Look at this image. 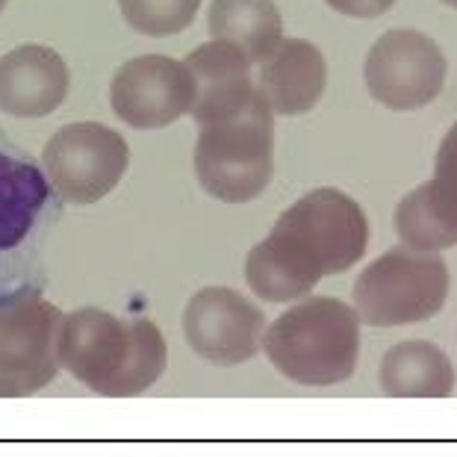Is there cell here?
Instances as JSON below:
<instances>
[{"label":"cell","mask_w":457,"mask_h":457,"mask_svg":"<svg viewBox=\"0 0 457 457\" xmlns=\"http://www.w3.org/2000/svg\"><path fill=\"white\" fill-rule=\"evenodd\" d=\"M369 219L363 207L334 187L301 195L245 257V280L271 304L298 301L328 275L363 260Z\"/></svg>","instance_id":"1"},{"label":"cell","mask_w":457,"mask_h":457,"mask_svg":"<svg viewBox=\"0 0 457 457\" xmlns=\"http://www.w3.org/2000/svg\"><path fill=\"white\" fill-rule=\"evenodd\" d=\"M60 363L92 393L133 398L162 378L169 348L151 319L121 322L106 310L83 307L62 319Z\"/></svg>","instance_id":"2"},{"label":"cell","mask_w":457,"mask_h":457,"mask_svg":"<svg viewBox=\"0 0 457 457\" xmlns=\"http://www.w3.org/2000/svg\"><path fill=\"white\" fill-rule=\"evenodd\" d=\"M360 313L345 301L316 295L289 307L262 334V352L280 375L301 386H334L354 375Z\"/></svg>","instance_id":"3"},{"label":"cell","mask_w":457,"mask_h":457,"mask_svg":"<svg viewBox=\"0 0 457 457\" xmlns=\"http://www.w3.org/2000/svg\"><path fill=\"white\" fill-rule=\"evenodd\" d=\"M195 174L207 195L225 204L260 198L275 178V110L262 92L245 110L201 128Z\"/></svg>","instance_id":"4"},{"label":"cell","mask_w":457,"mask_h":457,"mask_svg":"<svg viewBox=\"0 0 457 457\" xmlns=\"http://www.w3.org/2000/svg\"><path fill=\"white\" fill-rule=\"evenodd\" d=\"M452 275L436 251L390 248L360 271L354 307L372 328L416 325L436 316L449 298Z\"/></svg>","instance_id":"5"},{"label":"cell","mask_w":457,"mask_h":457,"mask_svg":"<svg viewBox=\"0 0 457 457\" xmlns=\"http://www.w3.org/2000/svg\"><path fill=\"white\" fill-rule=\"evenodd\" d=\"M51 187L68 204H98L119 187L130 165V148L121 133L98 121L60 128L42 151Z\"/></svg>","instance_id":"6"},{"label":"cell","mask_w":457,"mask_h":457,"mask_svg":"<svg viewBox=\"0 0 457 457\" xmlns=\"http://www.w3.org/2000/svg\"><path fill=\"white\" fill-rule=\"evenodd\" d=\"M445 65L443 47L411 27L386 30L369 47L363 77L369 95L393 112L422 110L443 92Z\"/></svg>","instance_id":"7"},{"label":"cell","mask_w":457,"mask_h":457,"mask_svg":"<svg viewBox=\"0 0 457 457\" xmlns=\"http://www.w3.org/2000/svg\"><path fill=\"white\" fill-rule=\"evenodd\" d=\"M62 310L38 293L0 298V378L21 395L42 390L60 372Z\"/></svg>","instance_id":"8"},{"label":"cell","mask_w":457,"mask_h":457,"mask_svg":"<svg viewBox=\"0 0 457 457\" xmlns=\"http://www.w3.org/2000/svg\"><path fill=\"white\" fill-rule=\"evenodd\" d=\"M112 112L136 130L169 128L195 104V77L171 56L148 54L124 62L110 83Z\"/></svg>","instance_id":"9"},{"label":"cell","mask_w":457,"mask_h":457,"mask_svg":"<svg viewBox=\"0 0 457 457\" xmlns=\"http://www.w3.org/2000/svg\"><path fill=\"white\" fill-rule=\"evenodd\" d=\"M183 334L201 360L216 366L248 363L262 345L266 316L228 287H204L183 310Z\"/></svg>","instance_id":"10"},{"label":"cell","mask_w":457,"mask_h":457,"mask_svg":"<svg viewBox=\"0 0 457 457\" xmlns=\"http://www.w3.org/2000/svg\"><path fill=\"white\" fill-rule=\"evenodd\" d=\"M395 233L416 251L457 245V121L440 142L434 178L398 201Z\"/></svg>","instance_id":"11"},{"label":"cell","mask_w":457,"mask_h":457,"mask_svg":"<svg viewBox=\"0 0 457 457\" xmlns=\"http://www.w3.org/2000/svg\"><path fill=\"white\" fill-rule=\"evenodd\" d=\"M183 62L195 77L192 119L198 128L242 112L260 95V89H254V80H251V62L254 60L233 42L212 38V42L195 47Z\"/></svg>","instance_id":"12"},{"label":"cell","mask_w":457,"mask_h":457,"mask_svg":"<svg viewBox=\"0 0 457 457\" xmlns=\"http://www.w3.org/2000/svg\"><path fill=\"white\" fill-rule=\"evenodd\" d=\"M71 74L54 47L21 45L0 56V110L15 119H42L65 101Z\"/></svg>","instance_id":"13"},{"label":"cell","mask_w":457,"mask_h":457,"mask_svg":"<svg viewBox=\"0 0 457 457\" xmlns=\"http://www.w3.org/2000/svg\"><path fill=\"white\" fill-rule=\"evenodd\" d=\"M328 86V65L322 51L307 38H280L278 47L260 62L262 98L275 115L310 112L322 101Z\"/></svg>","instance_id":"14"},{"label":"cell","mask_w":457,"mask_h":457,"mask_svg":"<svg viewBox=\"0 0 457 457\" xmlns=\"http://www.w3.org/2000/svg\"><path fill=\"white\" fill-rule=\"evenodd\" d=\"M381 386L390 398H449L454 366L440 345L404 339L381 360Z\"/></svg>","instance_id":"15"},{"label":"cell","mask_w":457,"mask_h":457,"mask_svg":"<svg viewBox=\"0 0 457 457\" xmlns=\"http://www.w3.org/2000/svg\"><path fill=\"white\" fill-rule=\"evenodd\" d=\"M47 195L51 187L30 160L0 151V251L27 239Z\"/></svg>","instance_id":"16"},{"label":"cell","mask_w":457,"mask_h":457,"mask_svg":"<svg viewBox=\"0 0 457 457\" xmlns=\"http://www.w3.org/2000/svg\"><path fill=\"white\" fill-rule=\"evenodd\" d=\"M207 27L212 38L239 45L262 62L284 38V18L275 0H212Z\"/></svg>","instance_id":"17"},{"label":"cell","mask_w":457,"mask_h":457,"mask_svg":"<svg viewBox=\"0 0 457 457\" xmlns=\"http://www.w3.org/2000/svg\"><path fill=\"white\" fill-rule=\"evenodd\" d=\"M121 15L142 36H178L195 21L201 0H119Z\"/></svg>","instance_id":"18"},{"label":"cell","mask_w":457,"mask_h":457,"mask_svg":"<svg viewBox=\"0 0 457 457\" xmlns=\"http://www.w3.org/2000/svg\"><path fill=\"white\" fill-rule=\"evenodd\" d=\"M325 4L348 18H378V15L390 12L395 6V0H325Z\"/></svg>","instance_id":"19"},{"label":"cell","mask_w":457,"mask_h":457,"mask_svg":"<svg viewBox=\"0 0 457 457\" xmlns=\"http://www.w3.org/2000/svg\"><path fill=\"white\" fill-rule=\"evenodd\" d=\"M0 398H21L15 384H9L6 378H0Z\"/></svg>","instance_id":"20"},{"label":"cell","mask_w":457,"mask_h":457,"mask_svg":"<svg viewBox=\"0 0 457 457\" xmlns=\"http://www.w3.org/2000/svg\"><path fill=\"white\" fill-rule=\"evenodd\" d=\"M445 6H452V9H457V0H443Z\"/></svg>","instance_id":"21"},{"label":"cell","mask_w":457,"mask_h":457,"mask_svg":"<svg viewBox=\"0 0 457 457\" xmlns=\"http://www.w3.org/2000/svg\"><path fill=\"white\" fill-rule=\"evenodd\" d=\"M6 4H9V0H0V12H4V9H6Z\"/></svg>","instance_id":"22"}]
</instances>
